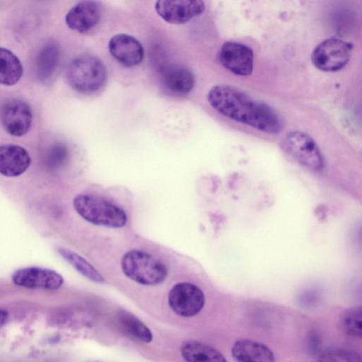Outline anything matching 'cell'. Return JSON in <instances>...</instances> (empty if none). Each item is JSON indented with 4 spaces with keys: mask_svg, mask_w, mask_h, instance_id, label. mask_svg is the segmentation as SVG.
I'll return each instance as SVG.
<instances>
[{
    "mask_svg": "<svg viewBox=\"0 0 362 362\" xmlns=\"http://www.w3.org/2000/svg\"><path fill=\"white\" fill-rule=\"evenodd\" d=\"M23 65L11 50L0 47V83L13 86L23 75Z\"/></svg>",
    "mask_w": 362,
    "mask_h": 362,
    "instance_id": "obj_19",
    "label": "cell"
},
{
    "mask_svg": "<svg viewBox=\"0 0 362 362\" xmlns=\"http://www.w3.org/2000/svg\"><path fill=\"white\" fill-rule=\"evenodd\" d=\"M58 253L78 272L87 279L97 283H103V276L86 259L77 253L63 247L57 249Z\"/></svg>",
    "mask_w": 362,
    "mask_h": 362,
    "instance_id": "obj_21",
    "label": "cell"
},
{
    "mask_svg": "<svg viewBox=\"0 0 362 362\" xmlns=\"http://www.w3.org/2000/svg\"><path fill=\"white\" fill-rule=\"evenodd\" d=\"M231 354L237 362H275L274 355L268 346L250 339L237 340Z\"/></svg>",
    "mask_w": 362,
    "mask_h": 362,
    "instance_id": "obj_16",
    "label": "cell"
},
{
    "mask_svg": "<svg viewBox=\"0 0 362 362\" xmlns=\"http://www.w3.org/2000/svg\"><path fill=\"white\" fill-rule=\"evenodd\" d=\"M12 281L17 286L33 289L57 290L64 279L58 272L39 267H28L16 270L12 275Z\"/></svg>",
    "mask_w": 362,
    "mask_h": 362,
    "instance_id": "obj_11",
    "label": "cell"
},
{
    "mask_svg": "<svg viewBox=\"0 0 362 362\" xmlns=\"http://www.w3.org/2000/svg\"><path fill=\"white\" fill-rule=\"evenodd\" d=\"M31 163L25 148L16 144L0 145V174L17 177L25 173Z\"/></svg>",
    "mask_w": 362,
    "mask_h": 362,
    "instance_id": "obj_14",
    "label": "cell"
},
{
    "mask_svg": "<svg viewBox=\"0 0 362 362\" xmlns=\"http://www.w3.org/2000/svg\"><path fill=\"white\" fill-rule=\"evenodd\" d=\"M282 148L303 165L313 170L324 167V159L315 140L300 131L287 133L281 141Z\"/></svg>",
    "mask_w": 362,
    "mask_h": 362,
    "instance_id": "obj_5",
    "label": "cell"
},
{
    "mask_svg": "<svg viewBox=\"0 0 362 362\" xmlns=\"http://www.w3.org/2000/svg\"><path fill=\"white\" fill-rule=\"evenodd\" d=\"M8 320V313L0 308V328L4 327Z\"/></svg>",
    "mask_w": 362,
    "mask_h": 362,
    "instance_id": "obj_25",
    "label": "cell"
},
{
    "mask_svg": "<svg viewBox=\"0 0 362 362\" xmlns=\"http://www.w3.org/2000/svg\"><path fill=\"white\" fill-rule=\"evenodd\" d=\"M207 100L214 110L230 119L268 134L281 132V119L269 105L234 86H214Z\"/></svg>",
    "mask_w": 362,
    "mask_h": 362,
    "instance_id": "obj_1",
    "label": "cell"
},
{
    "mask_svg": "<svg viewBox=\"0 0 362 362\" xmlns=\"http://www.w3.org/2000/svg\"><path fill=\"white\" fill-rule=\"evenodd\" d=\"M353 46L345 40L329 38L320 42L313 50L311 59L314 66L323 71L340 70L351 58Z\"/></svg>",
    "mask_w": 362,
    "mask_h": 362,
    "instance_id": "obj_6",
    "label": "cell"
},
{
    "mask_svg": "<svg viewBox=\"0 0 362 362\" xmlns=\"http://www.w3.org/2000/svg\"><path fill=\"white\" fill-rule=\"evenodd\" d=\"M100 14V7L96 1H82L69 10L65 22L71 30L85 33L98 24Z\"/></svg>",
    "mask_w": 362,
    "mask_h": 362,
    "instance_id": "obj_13",
    "label": "cell"
},
{
    "mask_svg": "<svg viewBox=\"0 0 362 362\" xmlns=\"http://www.w3.org/2000/svg\"><path fill=\"white\" fill-rule=\"evenodd\" d=\"M317 362H362L361 355L344 348H325L317 354Z\"/></svg>",
    "mask_w": 362,
    "mask_h": 362,
    "instance_id": "obj_23",
    "label": "cell"
},
{
    "mask_svg": "<svg viewBox=\"0 0 362 362\" xmlns=\"http://www.w3.org/2000/svg\"><path fill=\"white\" fill-rule=\"evenodd\" d=\"M340 327L347 335L361 337L362 335V308L355 307L344 311L339 320Z\"/></svg>",
    "mask_w": 362,
    "mask_h": 362,
    "instance_id": "obj_22",
    "label": "cell"
},
{
    "mask_svg": "<svg viewBox=\"0 0 362 362\" xmlns=\"http://www.w3.org/2000/svg\"><path fill=\"white\" fill-rule=\"evenodd\" d=\"M160 80L165 89L177 95L188 94L194 86V78L192 72L177 65L163 68Z\"/></svg>",
    "mask_w": 362,
    "mask_h": 362,
    "instance_id": "obj_15",
    "label": "cell"
},
{
    "mask_svg": "<svg viewBox=\"0 0 362 362\" xmlns=\"http://www.w3.org/2000/svg\"><path fill=\"white\" fill-rule=\"evenodd\" d=\"M68 157V150L62 144H54L47 153V163L51 167H57L63 164Z\"/></svg>",
    "mask_w": 362,
    "mask_h": 362,
    "instance_id": "obj_24",
    "label": "cell"
},
{
    "mask_svg": "<svg viewBox=\"0 0 362 362\" xmlns=\"http://www.w3.org/2000/svg\"><path fill=\"white\" fill-rule=\"evenodd\" d=\"M220 64L228 71L238 76H247L253 70L254 54L252 49L235 42H226L218 53Z\"/></svg>",
    "mask_w": 362,
    "mask_h": 362,
    "instance_id": "obj_9",
    "label": "cell"
},
{
    "mask_svg": "<svg viewBox=\"0 0 362 362\" xmlns=\"http://www.w3.org/2000/svg\"><path fill=\"white\" fill-rule=\"evenodd\" d=\"M119 322L124 331L132 338L144 343H149L152 341L153 334L151 331L132 314L122 312L119 315Z\"/></svg>",
    "mask_w": 362,
    "mask_h": 362,
    "instance_id": "obj_20",
    "label": "cell"
},
{
    "mask_svg": "<svg viewBox=\"0 0 362 362\" xmlns=\"http://www.w3.org/2000/svg\"><path fill=\"white\" fill-rule=\"evenodd\" d=\"M66 76L74 90L82 93H90L104 85L107 71L104 64L98 57L82 55L70 62Z\"/></svg>",
    "mask_w": 362,
    "mask_h": 362,
    "instance_id": "obj_4",
    "label": "cell"
},
{
    "mask_svg": "<svg viewBox=\"0 0 362 362\" xmlns=\"http://www.w3.org/2000/svg\"><path fill=\"white\" fill-rule=\"evenodd\" d=\"M73 204L76 212L93 224L122 228L127 223V215L120 207L95 196L78 194L74 197Z\"/></svg>",
    "mask_w": 362,
    "mask_h": 362,
    "instance_id": "obj_3",
    "label": "cell"
},
{
    "mask_svg": "<svg viewBox=\"0 0 362 362\" xmlns=\"http://www.w3.org/2000/svg\"><path fill=\"white\" fill-rule=\"evenodd\" d=\"M205 303L203 291L196 285L181 282L174 285L168 294V304L177 315L189 317L197 315Z\"/></svg>",
    "mask_w": 362,
    "mask_h": 362,
    "instance_id": "obj_7",
    "label": "cell"
},
{
    "mask_svg": "<svg viewBox=\"0 0 362 362\" xmlns=\"http://www.w3.org/2000/svg\"><path fill=\"white\" fill-rule=\"evenodd\" d=\"M121 267L127 277L146 286L160 284L168 276L166 266L142 250H134L127 252L122 259Z\"/></svg>",
    "mask_w": 362,
    "mask_h": 362,
    "instance_id": "obj_2",
    "label": "cell"
},
{
    "mask_svg": "<svg viewBox=\"0 0 362 362\" xmlns=\"http://www.w3.org/2000/svg\"><path fill=\"white\" fill-rule=\"evenodd\" d=\"M60 62V50L54 43L46 44L36 59V73L40 81L48 80L56 71Z\"/></svg>",
    "mask_w": 362,
    "mask_h": 362,
    "instance_id": "obj_18",
    "label": "cell"
},
{
    "mask_svg": "<svg viewBox=\"0 0 362 362\" xmlns=\"http://www.w3.org/2000/svg\"><path fill=\"white\" fill-rule=\"evenodd\" d=\"M0 118L4 129L10 135L21 137L29 131L33 121V113L27 103L13 99L3 105Z\"/></svg>",
    "mask_w": 362,
    "mask_h": 362,
    "instance_id": "obj_8",
    "label": "cell"
},
{
    "mask_svg": "<svg viewBox=\"0 0 362 362\" xmlns=\"http://www.w3.org/2000/svg\"><path fill=\"white\" fill-rule=\"evenodd\" d=\"M108 49L115 59L129 67L139 65L144 56L141 42L134 37L124 33L112 37L108 43Z\"/></svg>",
    "mask_w": 362,
    "mask_h": 362,
    "instance_id": "obj_12",
    "label": "cell"
},
{
    "mask_svg": "<svg viewBox=\"0 0 362 362\" xmlns=\"http://www.w3.org/2000/svg\"><path fill=\"white\" fill-rule=\"evenodd\" d=\"M205 4L200 0H159L155 4L158 15L171 24H184L202 14Z\"/></svg>",
    "mask_w": 362,
    "mask_h": 362,
    "instance_id": "obj_10",
    "label": "cell"
},
{
    "mask_svg": "<svg viewBox=\"0 0 362 362\" xmlns=\"http://www.w3.org/2000/svg\"><path fill=\"white\" fill-rule=\"evenodd\" d=\"M180 352L186 362H227L218 351L198 341L183 342Z\"/></svg>",
    "mask_w": 362,
    "mask_h": 362,
    "instance_id": "obj_17",
    "label": "cell"
}]
</instances>
